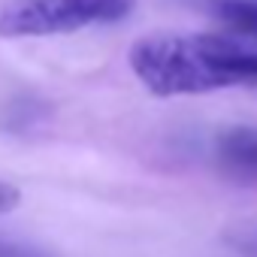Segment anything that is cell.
<instances>
[{
    "instance_id": "obj_1",
    "label": "cell",
    "mask_w": 257,
    "mask_h": 257,
    "mask_svg": "<svg viewBox=\"0 0 257 257\" xmlns=\"http://www.w3.org/2000/svg\"><path fill=\"white\" fill-rule=\"evenodd\" d=\"M245 46L218 34H152L131 46L134 76L158 97L209 94L248 85Z\"/></svg>"
},
{
    "instance_id": "obj_2",
    "label": "cell",
    "mask_w": 257,
    "mask_h": 257,
    "mask_svg": "<svg viewBox=\"0 0 257 257\" xmlns=\"http://www.w3.org/2000/svg\"><path fill=\"white\" fill-rule=\"evenodd\" d=\"M134 0H10L0 10V37H55L131 16Z\"/></svg>"
},
{
    "instance_id": "obj_3",
    "label": "cell",
    "mask_w": 257,
    "mask_h": 257,
    "mask_svg": "<svg viewBox=\"0 0 257 257\" xmlns=\"http://www.w3.org/2000/svg\"><path fill=\"white\" fill-rule=\"evenodd\" d=\"M215 158L224 176L257 182V127H230L215 143Z\"/></svg>"
},
{
    "instance_id": "obj_4",
    "label": "cell",
    "mask_w": 257,
    "mask_h": 257,
    "mask_svg": "<svg viewBox=\"0 0 257 257\" xmlns=\"http://www.w3.org/2000/svg\"><path fill=\"white\" fill-rule=\"evenodd\" d=\"M212 10L227 34L257 40V0H215Z\"/></svg>"
},
{
    "instance_id": "obj_5",
    "label": "cell",
    "mask_w": 257,
    "mask_h": 257,
    "mask_svg": "<svg viewBox=\"0 0 257 257\" xmlns=\"http://www.w3.org/2000/svg\"><path fill=\"white\" fill-rule=\"evenodd\" d=\"M0 257H46V254L37 251V248H31V245H19V242L0 239Z\"/></svg>"
},
{
    "instance_id": "obj_6",
    "label": "cell",
    "mask_w": 257,
    "mask_h": 257,
    "mask_svg": "<svg viewBox=\"0 0 257 257\" xmlns=\"http://www.w3.org/2000/svg\"><path fill=\"white\" fill-rule=\"evenodd\" d=\"M19 200H22L19 188H13L10 182H0V215H7V212H13V209L19 206Z\"/></svg>"
},
{
    "instance_id": "obj_7",
    "label": "cell",
    "mask_w": 257,
    "mask_h": 257,
    "mask_svg": "<svg viewBox=\"0 0 257 257\" xmlns=\"http://www.w3.org/2000/svg\"><path fill=\"white\" fill-rule=\"evenodd\" d=\"M233 245H236L245 257H257V230H245L239 239H233Z\"/></svg>"
},
{
    "instance_id": "obj_8",
    "label": "cell",
    "mask_w": 257,
    "mask_h": 257,
    "mask_svg": "<svg viewBox=\"0 0 257 257\" xmlns=\"http://www.w3.org/2000/svg\"><path fill=\"white\" fill-rule=\"evenodd\" d=\"M242 67H245V76L248 82H257V52L245 49V58H242Z\"/></svg>"
}]
</instances>
